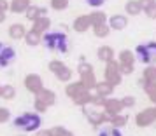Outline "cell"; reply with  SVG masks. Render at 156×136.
<instances>
[{
    "label": "cell",
    "instance_id": "cell-20",
    "mask_svg": "<svg viewBox=\"0 0 156 136\" xmlns=\"http://www.w3.org/2000/svg\"><path fill=\"white\" fill-rule=\"evenodd\" d=\"M135 58L137 61H140L144 65H151V58H149V52L146 49V44H139L137 49H135Z\"/></svg>",
    "mask_w": 156,
    "mask_h": 136
},
{
    "label": "cell",
    "instance_id": "cell-30",
    "mask_svg": "<svg viewBox=\"0 0 156 136\" xmlns=\"http://www.w3.org/2000/svg\"><path fill=\"white\" fill-rule=\"evenodd\" d=\"M142 79L146 80V82H156V66H147L146 70H144V75H142Z\"/></svg>",
    "mask_w": 156,
    "mask_h": 136
},
{
    "label": "cell",
    "instance_id": "cell-44",
    "mask_svg": "<svg viewBox=\"0 0 156 136\" xmlns=\"http://www.w3.org/2000/svg\"><path fill=\"white\" fill-rule=\"evenodd\" d=\"M119 72H121V75H130V73H133V66H123V65H119Z\"/></svg>",
    "mask_w": 156,
    "mask_h": 136
},
{
    "label": "cell",
    "instance_id": "cell-32",
    "mask_svg": "<svg viewBox=\"0 0 156 136\" xmlns=\"http://www.w3.org/2000/svg\"><path fill=\"white\" fill-rule=\"evenodd\" d=\"M49 5L55 11H65L69 7V0H49Z\"/></svg>",
    "mask_w": 156,
    "mask_h": 136
},
{
    "label": "cell",
    "instance_id": "cell-5",
    "mask_svg": "<svg viewBox=\"0 0 156 136\" xmlns=\"http://www.w3.org/2000/svg\"><path fill=\"white\" fill-rule=\"evenodd\" d=\"M25 87H27V91H30V93H34V94H37L39 91H42L44 84H42L41 75H37V73H28V75L25 77Z\"/></svg>",
    "mask_w": 156,
    "mask_h": 136
},
{
    "label": "cell",
    "instance_id": "cell-48",
    "mask_svg": "<svg viewBox=\"0 0 156 136\" xmlns=\"http://www.w3.org/2000/svg\"><path fill=\"white\" fill-rule=\"evenodd\" d=\"M4 21H5V12L0 11V23H4Z\"/></svg>",
    "mask_w": 156,
    "mask_h": 136
},
{
    "label": "cell",
    "instance_id": "cell-8",
    "mask_svg": "<svg viewBox=\"0 0 156 136\" xmlns=\"http://www.w3.org/2000/svg\"><path fill=\"white\" fill-rule=\"evenodd\" d=\"M123 103L121 100H114V98H107L105 100V105H104V112H105L109 117H112V115H118L121 114V110H123Z\"/></svg>",
    "mask_w": 156,
    "mask_h": 136
},
{
    "label": "cell",
    "instance_id": "cell-47",
    "mask_svg": "<svg viewBox=\"0 0 156 136\" xmlns=\"http://www.w3.org/2000/svg\"><path fill=\"white\" fill-rule=\"evenodd\" d=\"M39 136H55L53 129H44V131H39Z\"/></svg>",
    "mask_w": 156,
    "mask_h": 136
},
{
    "label": "cell",
    "instance_id": "cell-40",
    "mask_svg": "<svg viewBox=\"0 0 156 136\" xmlns=\"http://www.w3.org/2000/svg\"><path fill=\"white\" fill-rule=\"evenodd\" d=\"M121 103H123V107L130 108V107H133V105H135V98H133V96H123Z\"/></svg>",
    "mask_w": 156,
    "mask_h": 136
},
{
    "label": "cell",
    "instance_id": "cell-25",
    "mask_svg": "<svg viewBox=\"0 0 156 136\" xmlns=\"http://www.w3.org/2000/svg\"><path fill=\"white\" fill-rule=\"evenodd\" d=\"M81 82L84 84V87L88 89V91L95 89V86H97V77H95V72H90V73H86V75H83V77H81Z\"/></svg>",
    "mask_w": 156,
    "mask_h": 136
},
{
    "label": "cell",
    "instance_id": "cell-33",
    "mask_svg": "<svg viewBox=\"0 0 156 136\" xmlns=\"http://www.w3.org/2000/svg\"><path fill=\"white\" fill-rule=\"evenodd\" d=\"M146 49H147L149 58H151V65L156 63V42H147L146 44Z\"/></svg>",
    "mask_w": 156,
    "mask_h": 136
},
{
    "label": "cell",
    "instance_id": "cell-11",
    "mask_svg": "<svg viewBox=\"0 0 156 136\" xmlns=\"http://www.w3.org/2000/svg\"><path fill=\"white\" fill-rule=\"evenodd\" d=\"M72 26L77 33H84L88 28H91V19H90V16H77Z\"/></svg>",
    "mask_w": 156,
    "mask_h": 136
},
{
    "label": "cell",
    "instance_id": "cell-28",
    "mask_svg": "<svg viewBox=\"0 0 156 136\" xmlns=\"http://www.w3.org/2000/svg\"><path fill=\"white\" fill-rule=\"evenodd\" d=\"M142 87H144L146 94L149 96V100L156 103V82H146Z\"/></svg>",
    "mask_w": 156,
    "mask_h": 136
},
{
    "label": "cell",
    "instance_id": "cell-13",
    "mask_svg": "<svg viewBox=\"0 0 156 136\" xmlns=\"http://www.w3.org/2000/svg\"><path fill=\"white\" fill-rule=\"evenodd\" d=\"M83 91H88V89L84 87V84H83L81 80H79V82H70V84H67V87H65V94H67L69 98H72V100H74L79 93H83Z\"/></svg>",
    "mask_w": 156,
    "mask_h": 136
},
{
    "label": "cell",
    "instance_id": "cell-14",
    "mask_svg": "<svg viewBox=\"0 0 156 136\" xmlns=\"http://www.w3.org/2000/svg\"><path fill=\"white\" fill-rule=\"evenodd\" d=\"M95 93L98 94V96L109 98V96L114 93V86L111 84V82H107V80H104V82H97V86H95Z\"/></svg>",
    "mask_w": 156,
    "mask_h": 136
},
{
    "label": "cell",
    "instance_id": "cell-23",
    "mask_svg": "<svg viewBox=\"0 0 156 136\" xmlns=\"http://www.w3.org/2000/svg\"><path fill=\"white\" fill-rule=\"evenodd\" d=\"M25 42L28 44V45H32V47H35V45H39V44L42 42V35L34 32V30H30V32H27V35H25Z\"/></svg>",
    "mask_w": 156,
    "mask_h": 136
},
{
    "label": "cell",
    "instance_id": "cell-27",
    "mask_svg": "<svg viewBox=\"0 0 156 136\" xmlns=\"http://www.w3.org/2000/svg\"><path fill=\"white\" fill-rule=\"evenodd\" d=\"M93 33H95V37H100V38L107 37L109 33H111V26H109V23H105V25H98V26H93Z\"/></svg>",
    "mask_w": 156,
    "mask_h": 136
},
{
    "label": "cell",
    "instance_id": "cell-7",
    "mask_svg": "<svg viewBox=\"0 0 156 136\" xmlns=\"http://www.w3.org/2000/svg\"><path fill=\"white\" fill-rule=\"evenodd\" d=\"M14 58H16L14 49L0 42V68H4V66L11 65L12 61H14Z\"/></svg>",
    "mask_w": 156,
    "mask_h": 136
},
{
    "label": "cell",
    "instance_id": "cell-38",
    "mask_svg": "<svg viewBox=\"0 0 156 136\" xmlns=\"http://www.w3.org/2000/svg\"><path fill=\"white\" fill-rule=\"evenodd\" d=\"M11 119V112L5 107H0V124H5Z\"/></svg>",
    "mask_w": 156,
    "mask_h": 136
},
{
    "label": "cell",
    "instance_id": "cell-45",
    "mask_svg": "<svg viewBox=\"0 0 156 136\" xmlns=\"http://www.w3.org/2000/svg\"><path fill=\"white\" fill-rule=\"evenodd\" d=\"M139 2H140V7H142V11H146V9H147L149 5H151V4L154 2V0H139Z\"/></svg>",
    "mask_w": 156,
    "mask_h": 136
},
{
    "label": "cell",
    "instance_id": "cell-36",
    "mask_svg": "<svg viewBox=\"0 0 156 136\" xmlns=\"http://www.w3.org/2000/svg\"><path fill=\"white\" fill-rule=\"evenodd\" d=\"M70 77H72V70H70V68H63V70L56 75V79L62 80V82H69Z\"/></svg>",
    "mask_w": 156,
    "mask_h": 136
},
{
    "label": "cell",
    "instance_id": "cell-12",
    "mask_svg": "<svg viewBox=\"0 0 156 136\" xmlns=\"http://www.w3.org/2000/svg\"><path fill=\"white\" fill-rule=\"evenodd\" d=\"M7 33H9V37H11L12 40H20V38H25L27 30H25V25H21V23H14V25L9 26Z\"/></svg>",
    "mask_w": 156,
    "mask_h": 136
},
{
    "label": "cell",
    "instance_id": "cell-39",
    "mask_svg": "<svg viewBox=\"0 0 156 136\" xmlns=\"http://www.w3.org/2000/svg\"><path fill=\"white\" fill-rule=\"evenodd\" d=\"M144 12H146V16H147L149 19H156V0L149 5L147 9H146V11H144Z\"/></svg>",
    "mask_w": 156,
    "mask_h": 136
},
{
    "label": "cell",
    "instance_id": "cell-15",
    "mask_svg": "<svg viewBox=\"0 0 156 136\" xmlns=\"http://www.w3.org/2000/svg\"><path fill=\"white\" fill-rule=\"evenodd\" d=\"M49 26H51V19L48 18V16H41V18H39V19H37L35 23H34L32 30L42 35V33H46V32L49 30Z\"/></svg>",
    "mask_w": 156,
    "mask_h": 136
},
{
    "label": "cell",
    "instance_id": "cell-2",
    "mask_svg": "<svg viewBox=\"0 0 156 136\" xmlns=\"http://www.w3.org/2000/svg\"><path fill=\"white\" fill-rule=\"evenodd\" d=\"M42 42L49 51H58V52L69 51V37L63 32H48L42 37Z\"/></svg>",
    "mask_w": 156,
    "mask_h": 136
},
{
    "label": "cell",
    "instance_id": "cell-21",
    "mask_svg": "<svg viewBox=\"0 0 156 136\" xmlns=\"http://www.w3.org/2000/svg\"><path fill=\"white\" fill-rule=\"evenodd\" d=\"M72 101H74L76 105H79V107L84 108V107H88V105H91V103H93V96H91L90 91H83V93H79Z\"/></svg>",
    "mask_w": 156,
    "mask_h": 136
},
{
    "label": "cell",
    "instance_id": "cell-6",
    "mask_svg": "<svg viewBox=\"0 0 156 136\" xmlns=\"http://www.w3.org/2000/svg\"><path fill=\"white\" fill-rule=\"evenodd\" d=\"M84 115L88 117L90 124H93V126H100L104 122H109V115L105 112H100V110H91V108L84 107Z\"/></svg>",
    "mask_w": 156,
    "mask_h": 136
},
{
    "label": "cell",
    "instance_id": "cell-3",
    "mask_svg": "<svg viewBox=\"0 0 156 136\" xmlns=\"http://www.w3.org/2000/svg\"><path fill=\"white\" fill-rule=\"evenodd\" d=\"M104 77H105L107 82H111L114 87L118 86L121 82V72H119V63H116V61H109V63H105V70H104Z\"/></svg>",
    "mask_w": 156,
    "mask_h": 136
},
{
    "label": "cell",
    "instance_id": "cell-16",
    "mask_svg": "<svg viewBox=\"0 0 156 136\" xmlns=\"http://www.w3.org/2000/svg\"><path fill=\"white\" fill-rule=\"evenodd\" d=\"M25 16H27V19H30L32 23H35L41 16H46V7H37V5H30L28 9H27V12H25Z\"/></svg>",
    "mask_w": 156,
    "mask_h": 136
},
{
    "label": "cell",
    "instance_id": "cell-9",
    "mask_svg": "<svg viewBox=\"0 0 156 136\" xmlns=\"http://www.w3.org/2000/svg\"><path fill=\"white\" fill-rule=\"evenodd\" d=\"M109 26L111 30H125L128 26V18L123 14H114L109 18Z\"/></svg>",
    "mask_w": 156,
    "mask_h": 136
},
{
    "label": "cell",
    "instance_id": "cell-18",
    "mask_svg": "<svg viewBox=\"0 0 156 136\" xmlns=\"http://www.w3.org/2000/svg\"><path fill=\"white\" fill-rule=\"evenodd\" d=\"M135 52H132L130 49H123L119 52V65L123 66H133L135 65Z\"/></svg>",
    "mask_w": 156,
    "mask_h": 136
},
{
    "label": "cell",
    "instance_id": "cell-1",
    "mask_svg": "<svg viewBox=\"0 0 156 136\" xmlns=\"http://www.w3.org/2000/svg\"><path fill=\"white\" fill-rule=\"evenodd\" d=\"M12 126L20 131H25V133H34V131H39L41 126H42V119L39 117V114H34V112H27V114L18 115L14 121H12Z\"/></svg>",
    "mask_w": 156,
    "mask_h": 136
},
{
    "label": "cell",
    "instance_id": "cell-10",
    "mask_svg": "<svg viewBox=\"0 0 156 136\" xmlns=\"http://www.w3.org/2000/svg\"><path fill=\"white\" fill-rule=\"evenodd\" d=\"M55 96H56V94L53 93L51 89H46V87H44L42 91H39V93L35 94V100L42 101L46 107H51V105H53V103L56 101V98H55Z\"/></svg>",
    "mask_w": 156,
    "mask_h": 136
},
{
    "label": "cell",
    "instance_id": "cell-17",
    "mask_svg": "<svg viewBox=\"0 0 156 136\" xmlns=\"http://www.w3.org/2000/svg\"><path fill=\"white\" fill-rule=\"evenodd\" d=\"M30 7V0H11V12L14 14H21V12H27V9Z\"/></svg>",
    "mask_w": 156,
    "mask_h": 136
},
{
    "label": "cell",
    "instance_id": "cell-31",
    "mask_svg": "<svg viewBox=\"0 0 156 136\" xmlns=\"http://www.w3.org/2000/svg\"><path fill=\"white\" fill-rule=\"evenodd\" d=\"M63 68H67V65H65L63 61H60V59H53V61L49 63V70L55 73V75H58Z\"/></svg>",
    "mask_w": 156,
    "mask_h": 136
},
{
    "label": "cell",
    "instance_id": "cell-41",
    "mask_svg": "<svg viewBox=\"0 0 156 136\" xmlns=\"http://www.w3.org/2000/svg\"><path fill=\"white\" fill-rule=\"evenodd\" d=\"M105 100H107V98H104V96H98V94H97V96H93V103H91V105L104 108V105H105Z\"/></svg>",
    "mask_w": 156,
    "mask_h": 136
},
{
    "label": "cell",
    "instance_id": "cell-22",
    "mask_svg": "<svg viewBox=\"0 0 156 136\" xmlns=\"http://www.w3.org/2000/svg\"><path fill=\"white\" fill-rule=\"evenodd\" d=\"M125 12L128 16H137V14H140V12H144V11H142L139 0H128L126 5H125Z\"/></svg>",
    "mask_w": 156,
    "mask_h": 136
},
{
    "label": "cell",
    "instance_id": "cell-35",
    "mask_svg": "<svg viewBox=\"0 0 156 136\" xmlns=\"http://www.w3.org/2000/svg\"><path fill=\"white\" fill-rule=\"evenodd\" d=\"M98 136H123V134L119 133V129L118 128H105V129L100 131Z\"/></svg>",
    "mask_w": 156,
    "mask_h": 136
},
{
    "label": "cell",
    "instance_id": "cell-4",
    "mask_svg": "<svg viewBox=\"0 0 156 136\" xmlns=\"http://www.w3.org/2000/svg\"><path fill=\"white\" fill-rule=\"evenodd\" d=\"M154 121H156V110L154 108H146V110H142V112H139V114L135 115V124H137L139 128H147V126H151Z\"/></svg>",
    "mask_w": 156,
    "mask_h": 136
},
{
    "label": "cell",
    "instance_id": "cell-29",
    "mask_svg": "<svg viewBox=\"0 0 156 136\" xmlns=\"http://www.w3.org/2000/svg\"><path fill=\"white\" fill-rule=\"evenodd\" d=\"M16 96V89L12 86H2V91H0V98H4V100H12Z\"/></svg>",
    "mask_w": 156,
    "mask_h": 136
},
{
    "label": "cell",
    "instance_id": "cell-34",
    "mask_svg": "<svg viewBox=\"0 0 156 136\" xmlns=\"http://www.w3.org/2000/svg\"><path fill=\"white\" fill-rule=\"evenodd\" d=\"M77 72H79V75L83 77V75H86V73L93 72V66H91L90 63H86V61H81V63H79V68H77Z\"/></svg>",
    "mask_w": 156,
    "mask_h": 136
},
{
    "label": "cell",
    "instance_id": "cell-50",
    "mask_svg": "<svg viewBox=\"0 0 156 136\" xmlns=\"http://www.w3.org/2000/svg\"><path fill=\"white\" fill-rule=\"evenodd\" d=\"M154 110H156V107H154Z\"/></svg>",
    "mask_w": 156,
    "mask_h": 136
},
{
    "label": "cell",
    "instance_id": "cell-46",
    "mask_svg": "<svg viewBox=\"0 0 156 136\" xmlns=\"http://www.w3.org/2000/svg\"><path fill=\"white\" fill-rule=\"evenodd\" d=\"M9 5H11V4H9L7 0H0V11H2V12H5L9 9Z\"/></svg>",
    "mask_w": 156,
    "mask_h": 136
},
{
    "label": "cell",
    "instance_id": "cell-42",
    "mask_svg": "<svg viewBox=\"0 0 156 136\" xmlns=\"http://www.w3.org/2000/svg\"><path fill=\"white\" fill-rule=\"evenodd\" d=\"M86 4H88L90 7H102V5L105 4V0H86Z\"/></svg>",
    "mask_w": 156,
    "mask_h": 136
},
{
    "label": "cell",
    "instance_id": "cell-24",
    "mask_svg": "<svg viewBox=\"0 0 156 136\" xmlns=\"http://www.w3.org/2000/svg\"><path fill=\"white\" fill-rule=\"evenodd\" d=\"M90 19H91V28L93 26H98V25H105L107 23V14L97 11V12H91V14H90Z\"/></svg>",
    "mask_w": 156,
    "mask_h": 136
},
{
    "label": "cell",
    "instance_id": "cell-26",
    "mask_svg": "<svg viewBox=\"0 0 156 136\" xmlns=\"http://www.w3.org/2000/svg\"><path fill=\"white\" fill-rule=\"evenodd\" d=\"M109 122L112 124L114 128H123V126L128 122V117H126V115H123V114H118V115L109 117Z\"/></svg>",
    "mask_w": 156,
    "mask_h": 136
},
{
    "label": "cell",
    "instance_id": "cell-19",
    "mask_svg": "<svg viewBox=\"0 0 156 136\" xmlns=\"http://www.w3.org/2000/svg\"><path fill=\"white\" fill-rule=\"evenodd\" d=\"M97 54H98V59L104 61V63H109V61L114 59V49L111 45H102V47H98Z\"/></svg>",
    "mask_w": 156,
    "mask_h": 136
},
{
    "label": "cell",
    "instance_id": "cell-43",
    "mask_svg": "<svg viewBox=\"0 0 156 136\" xmlns=\"http://www.w3.org/2000/svg\"><path fill=\"white\" fill-rule=\"evenodd\" d=\"M34 107H35V110H37V112H46V110H48V107L44 105L42 101H39V100H35V101H34Z\"/></svg>",
    "mask_w": 156,
    "mask_h": 136
},
{
    "label": "cell",
    "instance_id": "cell-37",
    "mask_svg": "<svg viewBox=\"0 0 156 136\" xmlns=\"http://www.w3.org/2000/svg\"><path fill=\"white\" fill-rule=\"evenodd\" d=\"M53 133H55V136H74V133H72V131H69L67 128H62V126L53 128Z\"/></svg>",
    "mask_w": 156,
    "mask_h": 136
},
{
    "label": "cell",
    "instance_id": "cell-49",
    "mask_svg": "<svg viewBox=\"0 0 156 136\" xmlns=\"http://www.w3.org/2000/svg\"><path fill=\"white\" fill-rule=\"evenodd\" d=\"M0 91H2V86H0Z\"/></svg>",
    "mask_w": 156,
    "mask_h": 136
}]
</instances>
